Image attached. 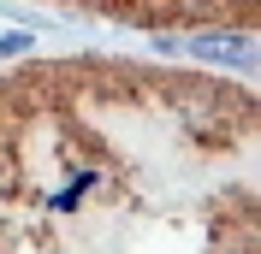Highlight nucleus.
Masks as SVG:
<instances>
[{"label": "nucleus", "instance_id": "obj_1", "mask_svg": "<svg viewBox=\"0 0 261 254\" xmlns=\"http://www.w3.org/2000/svg\"><path fill=\"white\" fill-rule=\"evenodd\" d=\"M18 48H30V36H0V59H6V53H18Z\"/></svg>", "mask_w": 261, "mask_h": 254}]
</instances>
